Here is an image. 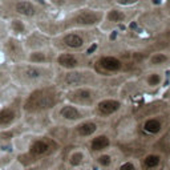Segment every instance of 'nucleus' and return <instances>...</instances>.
Wrapping results in <instances>:
<instances>
[{
    "instance_id": "nucleus-20",
    "label": "nucleus",
    "mask_w": 170,
    "mask_h": 170,
    "mask_svg": "<svg viewBox=\"0 0 170 170\" xmlns=\"http://www.w3.org/2000/svg\"><path fill=\"white\" fill-rule=\"evenodd\" d=\"M125 17H126V15L121 10H117V8L110 10L106 15V19L109 21H112V23H121V21L125 20Z\"/></svg>"
},
{
    "instance_id": "nucleus-25",
    "label": "nucleus",
    "mask_w": 170,
    "mask_h": 170,
    "mask_svg": "<svg viewBox=\"0 0 170 170\" xmlns=\"http://www.w3.org/2000/svg\"><path fill=\"white\" fill-rule=\"evenodd\" d=\"M160 82H161V76L158 73H151L148 77V84L150 86H157V85H160Z\"/></svg>"
},
{
    "instance_id": "nucleus-22",
    "label": "nucleus",
    "mask_w": 170,
    "mask_h": 170,
    "mask_svg": "<svg viewBox=\"0 0 170 170\" xmlns=\"http://www.w3.org/2000/svg\"><path fill=\"white\" fill-rule=\"evenodd\" d=\"M29 61L41 64V63H45V61H47V56H45L44 52H33L29 56Z\"/></svg>"
},
{
    "instance_id": "nucleus-6",
    "label": "nucleus",
    "mask_w": 170,
    "mask_h": 170,
    "mask_svg": "<svg viewBox=\"0 0 170 170\" xmlns=\"http://www.w3.org/2000/svg\"><path fill=\"white\" fill-rule=\"evenodd\" d=\"M91 150L94 153H103L110 146V138L106 134H98L94 136L91 140Z\"/></svg>"
},
{
    "instance_id": "nucleus-15",
    "label": "nucleus",
    "mask_w": 170,
    "mask_h": 170,
    "mask_svg": "<svg viewBox=\"0 0 170 170\" xmlns=\"http://www.w3.org/2000/svg\"><path fill=\"white\" fill-rule=\"evenodd\" d=\"M144 162V168L145 169H157L158 166L161 165L162 162V157L160 154H156V153H150V154H146L142 160Z\"/></svg>"
},
{
    "instance_id": "nucleus-26",
    "label": "nucleus",
    "mask_w": 170,
    "mask_h": 170,
    "mask_svg": "<svg viewBox=\"0 0 170 170\" xmlns=\"http://www.w3.org/2000/svg\"><path fill=\"white\" fill-rule=\"evenodd\" d=\"M12 28H13V31H16V32H19V33H23L24 32V24L21 23L20 20H13L12 21Z\"/></svg>"
},
{
    "instance_id": "nucleus-13",
    "label": "nucleus",
    "mask_w": 170,
    "mask_h": 170,
    "mask_svg": "<svg viewBox=\"0 0 170 170\" xmlns=\"http://www.w3.org/2000/svg\"><path fill=\"white\" fill-rule=\"evenodd\" d=\"M57 64L67 69H75L77 67V58L72 53H61L57 57Z\"/></svg>"
},
{
    "instance_id": "nucleus-30",
    "label": "nucleus",
    "mask_w": 170,
    "mask_h": 170,
    "mask_svg": "<svg viewBox=\"0 0 170 170\" xmlns=\"http://www.w3.org/2000/svg\"><path fill=\"white\" fill-rule=\"evenodd\" d=\"M49 170H56V169H49Z\"/></svg>"
},
{
    "instance_id": "nucleus-17",
    "label": "nucleus",
    "mask_w": 170,
    "mask_h": 170,
    "mask_svg": "<svg viewBox=\"0 0 170 170\" xmlns=\"http://www.w3.org/2000/svg\"><path fill=\"white\" fill-rule=\"evenodd\" d=\"M113 157L112 154L106 153V151H103V153H98V156L96 157L94 162L97 163V166H100L101 169H109L112 168L113 165Z\"/></svg>"
},
{
    "instance_id": "nucleus-9",
    "label": "nucleus",
    "mask_w": 170,
    "mask_h": 170,
    "mask_svg": "<svg viewBox=\"0 0 170 170\" xmlns=\"http://www.w3.org/2000/svg\"><path fill=\"white\" fill-rule=\"evenodd\" d=\"M60 116L63 118L68 120V121H79V120L82 118V114L79 110V108L75 106V105H64L60 109Z\"/></svg>"
},
{
    "instance_id": "nucleus-5",
    "label": "nucleus",
    "mask_w": 170,
    "mask_h": 170,
    "mask_svg": "<svg viewBox=\"0 0 170 170\" xmlns=\"http://www.w3.org/2000/svg\"><path fill=\"white\" fill-rule=\"evenodd\" d=\"M49 150H51V144H49L48 140H44V138H40V140L33 141L29 146V154L32 157L45 156Z\"/></svg>"
},
{
    "instance_id": "nucleus-19",
    "label": "nucleus",
    "mask_w": 170,
    "mask_h": 170,
    "mask_svg": "<svg viewBox=\"0 0 170 170\" xmlns=\"http://www.w3.org/2000/svg\"><path fill=\"white\" fill-rule=\"evenodd\" d=\"M161 126L162 125H161V122L158 121V120L150 118V120H148V121L145 122L144 129L148 133H150V134H157V133H160V130H161Z\"/></svg>"
},
{
    "instance_id": "nucleus-27",
    "label": "nucleus",
    "mask_w": 170,
    "mask_h": 170,
    "mask_svg": "<svg viewBox=\"0 0 170 170\" xmlns=\"http://www.w3.org/2000/svg\"><path fill=\"white\" fill-rule=\"evenodd\" d=\"M120 5H133L136 3H138V0H117Z\"/></svg>"
},
{
    "instance_id": "nucleus-10",
    "label": "nucleus",
    "mask_w": 170,
    "mask_h": 170,
    "mask_svg": "<svg viewBox=\"0 0 170 170\" xmlns=\"http://www.w3.org/2000/svg\"><path fill=\"white\" fill-rule=\"evenodd\" d=\"M98 64H100L105 70H109V72H116V70L121 69V67H122L121 61H120L117 57H113V56L101 57L100 61H98Z\"/></svg>"
},
{
    "instance_id": "nucleus-3",
    "label": "nucleus",
    "mask_w": 170,
    "mask_h": 170,
    "mask_svg": "<svg viewBox=\"0 0 170 170\" xmlns=\"http://www.w3.org/2000/svg\"><path fill=\"white\" fill-rule=\"evenodd\" d=\"M93 73L84 72V70H70L64 77V82L68 86H81L89 84L93 80Z\"/></svg>"
},
{
    "instance_id": "nucleus-28",
    "label": "nucleus",
    "mask_w": 170,
    "mask_h": 170,
    "mask_svg": "<svg viewBox=\"0 0 170 170\" xmlns=\"http://www.w3.org/2000/svg\"><path fill=\"white\" fill-rule=\"evenodd\" d=\"M52 3H55V4H57V5H63L64 3H65V0H52Z\"/></svg>"
},
{
    "instance_id": "nucleus-29",
    "label": "nucleus",
    "mask_w": 170,
    "mask_h": 170,
    "mask_svg": "<svg viewBox=\"0 0 170 170\" xmlns=\"http://www.w3.org/2000/svg\"><path fill=\"white\" fill-rule=\"evenodd\" d=\"M96 48H97V44H93V45H92V47H91V48H89V49H88V52H86V53H88V55H91V53H92V52H93V51H94V49H96Z\"/></svg>"
},
{
    "instance_id": "nucleus-4",
    "label": "nucleus",
    "mask_w": 170,
    "mask_h": 170,
    "mask_svg": "<svg viewBox=\"0 0 170 170\" xmlns=\"http://www.w3.org/2000/svg\"><path fill=\"white\" fill-rule=\"evenodd\" d=\"M120 108H121V103L114 98H105L97 104V110L103 116H110V114L116 113Z\"/></svg>"
},
{
    "instance_id": "nucleus-23",
    "label": "nucleus",
    "mask_w": 170,
    "mask_h": 170,
    "mask_svg": "<svg viewBox=\"0 0 170 170\" xmlns=\"http://www.w3.org/2000/svg\"><path fill=\"white\" fill-rule=\"evenodd\" d=\"M117 170H140L138 169V165L132 160H128V161H124V162L120 163L118 169Z\"/></svg>"
},
{
    "instance_id": "nucleus-12",
    "label": "nucleus",
    "mask_w": 170,
    "mask_h": 170,
    "mask_svg": "<svg viewBox=\"0 0 170 170\" xmlns=\"http://www.w3.org/2000/svg\"><path fill=\"white\" fill-rule=\"evenodd\" d=\"M92 96H93V93H92L91 89L80 88V89H77V91L70 93V100L76 101V103H80V104H85L86 101L91 100Z\"/></svg>"
},
{
    "instance_id": "nucleus-18",
    "label": "nucleus",
    "mask_w": 170,
    "mask_h": 170,
    "mask_svg": "<svg viewBox=\"0 0 170 170\" xmlns=\"http://www.w3.org/2000/svg\"><path fill=\"white\" fill-rule=\"evenodd\" d=\"M23 75L27 80H37L43 76V70L36 67H25L23 69Z\"/></svg>"
},
{
    "instance_id": "nucleus-24",
    "label": "nucleus",
    "mask_w": 170,
    "mask_h": 170,
    "mask_svg": "<svg viewBox=\"0 0 170 170\" xmlns=\"http://www.w3.org/2000/svg\"><path fill=\"white\" fill-rule=\"evenodd\" d=\"M166 61H168V56L163 53H156L150 58V63L153 64V65H161V64L166 63Z\"/></svg>"
},
{
    "instance_id": "nucleus-21",
    "label": "nucleus",
    "mask_w": 170,
    "mask_h": 170,
    "mask_svg": "<svg viewBox=\"0 0 170 170\" xmlns=\"http://www.w3.org/2000/svg\"><path fill=\"white\" fill-rule=\"evenodd\" d=\"M15 120V113L12 109H4L0 112V125H8Z\"/></svg>"
},
{
    "instance_id": "nucleus-7",
    "label": "nucleus",
    "mask_w": 170,
    "mask_h": 170,
    "mask_svg": "<svg viewBox=\"0 0 170 170\" xmlns=\"http://www.w3.org/2000/svg\"><path fill=\"white\" fill-rule=\"evenodd\" d=\"M86 151L82 149H76L72 150L68 156V165L73 169H79L81 166H84V163L86 162Z\"/></svg>"
},
{
    "instance_id": "nucleus-8",
    "label": "nucleus",
    "mask_w": 170,
    "mask_h": 170,
    "mask_svg": "<svg viewBox=\"0 0 170 170\" xmlns=\"http://www.w3.org/2000/svg\"><path fill=\"white\" fill-rule=\"evenodd\" d=\"M98 126L97 124L93 121H82L80 122L79 125L76 126V133L80 136V137H92V136L96 134Z\"/></svg>"
},
{
    "instance_id": "nucleus-16",
    "label": "nucleus",
    "mask_w": 170,
    "mask_h": 170,
    "mask_svg": "<svg viewBox=\"0 0 170 170\" xmlns=\"http://www.w3.org/2000/svg\"><path fill=\"white\" fill-rule=\"evenodd\" d=\"M5 49H7L8 55L13 58H19V57H21V55H23V49H21L20 43L15 39L8 40V43L5 44Z\"/></svg>"
},
{
    "instance_id": "nucleus-11",
    "label": "nucleus",
    "mask_w": 170,
    "mask_h": 170,
    "mask_svg": "<svg viewBox=\"0 0 170 170\" xmlns=\"http://www.w3.org/2000/svg\"><path fill=\"white\" fill-rule=\"evenodd\" d=\"M15 11L20 15H24V16H33V15L36 13V7L31 1L19 0V1L15 4Z\"/></svg>"
},
{
    "instance_id": "nucleus-14",
    "label": "nucleus",
    "mask_w": 170,
    "mask_h": 170,
    "mask_svg": "<svg viewBox=\"0 0 170 170\" xmlns=\"http://www.w3.org/2000/svg\"><path fill=\"white\" fill-rule=\"evenodd\" d=\"M64 43L69 48H81L84 45V39L79 33H68L64 36Z\"/></svg>"
},
{
    "instance_id": "nucleus-1",
    "label": "nucleus",
    "mask_w": 170,
    "mask_h": 170,
    "mask_svg": "<svg viewBox=\"0 0 170 170\" xmlns=\"http://www.w3.org/2000/svg\"><path fill=\"white\" fill-rule=\"evenodd\" d=\"M55 104V94L45 91H37L28 97L25 103V109L29 112H35L40 109H47Z\"/></svg>"
},
{
    "instance_id": "nucleus-2",
    "label": "nucleus",
    "mask_w": 170,
    "mask_h": 170,
    "mask_svg": "<svg viewBox=\"0 0 170 170\" xmlns=\"http://www.w3.org/2000/svg\"><path fill=\"white\" fill-rule=\"evenodd\" d=\"M104 17V13L101 11H94V10H81L79 11L76 15H73V17L70 19L75 25L80 27H91L94 24L100 23Z\"/></svg>"
}]
</instances>
